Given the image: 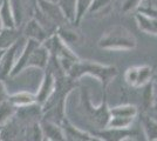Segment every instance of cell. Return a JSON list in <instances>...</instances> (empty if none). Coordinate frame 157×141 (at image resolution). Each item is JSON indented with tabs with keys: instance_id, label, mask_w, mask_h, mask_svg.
Here are the masks:
<instances>
[{
	"instance_id": "e0dca14e",
	"label": "cell",
	"mask_w": 157,
	"mask_h": 141,
	"mask_svg": "<svg viewBox=\"0 0 157 141\" xmlns=\"http://www.w3.org/2000/svg\"><path fill=\"white\" fill-rule=\"evenodd\" d=\"M8 1L11 5L12 13H13L15 26L20 28L24 22L25 17H26L27 11H28V5H27L26 0H8Z\"/></svg>"
},
{
	"instance_id": "d590c367",
	"label": "cell",
	"mask_w": 157,
	"mask_h": 141,
	"mask_svg": "<svg viewBox=\"0 0 157 141\" xmlns=\"http://www.w3.org/2000/svg\"><path fill=\"white\" fill-rule=\"evenodd\" d=\"M0 135H1V127H0Z\"/></svg>"
},
{
	"instance_id": "6da1fadb",
	"label": "cell",
	"mask_w": 157,
	"mask_h": 141,
	"mask_svg": "<svg viewBox=\"0 0 157 141\" xmlns=\"http://www.w3.org/2000/svg\"><path fill=\"white\" fill-rule=\"evenodd\" d=\"M117 68L113 65H103L96 61L81 60V59H78L67 72V75L75 81H78L83 75L95 78L101 84L103 96H107L108 87L117 76Z\"/></svg>"
},
{
	"instance_id": "484cf974",
	"label": "cell",
	"mask_w": 157,
	"mask_h": 141,
	"mask_svg": "<svg viewBox=\"0 0 157 141\" xmlns=\"http://www.w3.org/2000/svg\"><path fill=\"white\" fill-rule=\"evenodd\" d=\"M142 0H124V2L121 5V12L124 14L130 12H137L138 8L141 7Z\"/></svg>"
},
{
	"instance_id": "9c48e42d",
	"label": "cell",
	"mask_w": 157,
	"mask_h": 141,
	"mask_svg": "<svg viewBox=\"0 0 157 141\" xmlns=\"http://www.w3.org/2000/svg\"><path fill=\"white\" fill-rule=\"evenodd\" d=\"M56 35L66 45H81L83 41V35L78 31V26L73 22H66L56 29Z\"/></svg>"
},
{
	"instance_id": "5b68a950",
	"label": "cell",
	"mask_w": 157,
	"mask_h": 141,
	"mask_svg": "<svg viewBox=\"0 0 157 141\" xmlns=\"http://www.w3.org/2000/svg\"><path fill=\"white\" fill-rule=\"evenodd\" d=\"M24 40H25V38L21 37V39L18 42H15L13 46L5 51V53L2 55V59L0 61V80H5L6 78L11 75L14 66L17 64V60L21 53L19 51L21 42Z\"/></svg>"
},
{
	"instance_id": "d6a6232c",
	"label": "cell",
	"mask_w": 157,
	"mask_h": 141,
	"mask_svg": "<svg viewBox=\"0 0 157 141\" xmlns=\"http://www.w3.org/2000/svg\"><path fill=\"white\" fill-rule=\"evenodd\" d=\"M123 141H135L132 138H128V139H125V140H123Z\"/></svg>"
},
{
	"instance_id": "ba28073f",
	"label": "cell",
	"mask_w": 157,
	"mask_h": 141,
	"mask_svg": "<svg viewBox=\"0 0 157 141\" xmlns=\"http://www.w3.org/2000/svg\"><path fill=\"white\" fill-rule=\"evenodd\" d=\"M92 134L98 136L103 141H123L128 138H134L138 134V132L134 128H113L105 127L103 129L94 131Z\"/></svg>"
},
{
	"instance_id": "836d02e7",
	"label": "cell",
	"mask_w": 157,
	"mask_h": 141,
	"mask_svg": "<svg viewBox=\"0 0 157 141\" xmlns=\"http://www.w3.org/2000/svg\"><path fill=\"white\" fill-rule=\"evenodd\" d=\"M4 28V26H2V22H1V19H0V31Z\"/></svg>"
},
{
	"instance_id": "7402d4cb",
	"label": "cell",
	"mask_w": 157,
	"mask_h": 141,
	"mask_svg": "<svg viewBox=\"0 0 157 141\" xmlns=\"http://www.w3.org/2000/svg\"><path fill=\"white\" fill-rule=\"evenodd\" d=\"M0 19L4 27H17L8 0H4L0 5Z\"/></svg>"
},
{
	"instance_id": "30bf717a",
	"label": "cell",
	"mask_w": 157,
	"mask_h": 141,
	"mask_svg": "<svg viewBox=\"0 0 157 141\" xmlns=\"http://www.w3.org/2000/svg\"><path fill=\"white\" fill-rule=\"evenodd\" d=\"M49 58L51 55L48 53V51L46 49V47L42 44H39L38 46H35L31 51V53L28 55V59L26 62V68L35 67L45 71L49 62ZM25 68V69H26Z\"/></svg>"
},
{
	"instance_id": "4dcf8cb0",
	"label": "cell",
	"mask_w": 157,
	"mask_h": 141,
	"mask_svg": "<svg viewBox=\"0 0 157 141\" xmlns=\"http://www.w3.org/2000/svg\"><path fill=\"white\" fill-rule=\"evenodd\" d=\"M152 109H154V111H155V112L157 113V100L155 101V105H154V107H152Z\"/></svg>"
},
{
	"instance_id": "7c38bea8",
	"label": "cell",
	"mask_w": 157,
	"mask_h": 141,
	"mask_svg": "<svg viewBox=\"0 0 157 141\" xmlns=\"http://www.w3.org/2000/svg\"><path fill=\"white\" fill-rule=\"evenodd\" d=\"M61 127L63 129L66 141H89L92 138V133L74 126L67 118L61 122Z\"/></svg>"
},
{
	"instance_id": "f546056e",
	"label": "cell",
	"mask_w": 157,
	"mask_h": 141,
	"mask_svg": "<svg viewBox=\"0 0 157 141\" xmlns=\"http://www.w3.org/2000/svg\"><path fill=\"white\" fill-rule=\"evenodd\" d=\"M4 53H5V51H4V49H0V61H1V59H2V55H4Z\"/></svg>"
},
{
	"instance_id": "8d00e7d4",
	"label": "cell",
	"mask_w": 157,
	"mask_h": 141,
	"mask_svg": "<svg viewBox=\"0 0 157 141\" xmlns=\"http://www.w3.org/2000/svg\"><path fill=\"white\" fill-rule=\"evenodd\" d=\"M152 141H157V140H152Z\"/></svg>"
},
{
	"instance_id": "8992f818",
	"label": "cell",
	"mask_w": 157,
	"mask_h": 141,
	"mask_svg": "<svg viewBox=\"0 0 157 141\" xmlns=\"http://www.w3.org/2000/svg\"><path fill=\"white\" fill-rule=\"evenodd\" d=\"M44 72L45 73L42 76L40 87L38 89V92L35 93L36 102L41 106H44L45 102L51 98V95L55 89V85H56V76H55V73L53 72L52 68L47 65L46 69Z\"/></svg>"
},
{
	"instance_id": "4fadbf2b",
	"label": "cell",
	"mask_w": 157,
	"mask_h": 141,
	"mask_svg": "<svg viewBox=\"0 0 157 141\" xmlns=\"http://www.w3.org/2000/svg\"><path fill=\"white\" fill-rule=\"evenodd\" d=\"M40 127L42 131L44 138L49 141H66L65 133L61 125L53 122L51 120L44 119L40 121Z\"/></svg>"
},
{
	"instance_id": "ffe728a7",
	"label": "cell",
	"mask_w": 157,
	"mask_h": 141,
	"mask_svg": "<svg viewBox=\"0 0 157 141\" xmlns=\"http://www.w3.org/2000/svg\"><path fill=\"white\" fill-rule=\"evenodd\" d=\"M17 113V107L13 106L8 99L0 102V127L7 123L11 119H13Z\"/></svg>"
},
{
	"instance_id": "e575fe53",
	"label": "cell",
	"mask_w": 157,
	"mask_h": 141,
	"mask_svg": "<svg viewBox=\"0 0 157 141\" xmlns=\"http://www.w3.org/2000/svg\"><path fill=\"white\" fill-rule=\"evenodd\" d=\"M42 141H49V140H47V139H45V138H44V140Z\"/></svg>"
},
{
	"instance_id": "1f68e13d",
	"label": "cell",
	"mask_w": 157,
	"mask_h": 141,
	"mask_svg": "<svg viewBox=\"0 0 157 141\" xmlns=\"http://www.w3.org/2000/svg\"><path fill=\"white\" fill-rule=\"evenodd\" d=\"M47 1H49V2H55V4H58V1H59V0H47Z\"/></svg>"
},
{
	"instance_id": "4316f807",
	"label": "cell",
	"mask_w": 157,
	"mask_h": 141,
	"mask_svg": "<svg viewBox=\"0 0 157 141\" xmlns=\"http://www.w3.org/2000/svg\"><path fill=\"white\" fill-rule=\"evenodd\" d=\"M8 92H7V88L5 86V84L2 82V80H0V102L1 101H5L8 99Z\"/></svg>"
},
{
	"instance_id": "5bb4252c",
	"label": "cell",
	"mask_w": 157,
	"mask_h": 141,
	"mask_svg": "<svg viewBox=\"0 0 157 141\" xmlns=\"http://www.w3.org/2000/svg\"><path fill=\"white\" fill-rule=\"evenodd\" d=\"M22 37V31L18 27H4L0 31V49L6 51Z\"/></svg>"
},
{
	"instance_id": "9a60e30c",
	"label": "cell",
	"mask_w": 157,
	"mask_h": 141,
	"mask_svg": "<svg viewBox=\"0 0 157 141\" xmlns=\"http://www.w3.org/2000/svg\"><path fill=\"white\" fill-rule=\"evenodd\" d=\"M135 19H136L140 31L157 37V18L142 13V12H136Z\"/></svg>"
},
{
	"instance_id": "d4e9b609",
	"label": "cell",
	"mask_w": 157,
	"mask_h": 141,
	"mask_svg": "<svg viewBox=\"0 0 157 141\" xmlns=\"http://www.w3.org/2000/svg\"><path fill=\"white\" fill-rule=\"evenodd\" d=\"M135 118H117V116H110V120L107 127L113 128H131V125L134 123Z\"/></svg>"
},
{
	"instance_id": "8fae6325",
	"label": "cell",
	"mask_w": 157,
	"mask_h": 141,
	"mask_svg": "<svg viewBox=\"0 0 157 141\" xmlns=\"http://www.w3.org/2000/svg\"><path fill=\"white\" fill-rule=\"evenodd\" d=\"M21 31H22V37L25 39L35 40L40 44H42L48 37H51L42 27L40 26V24L34 18H31L27 21Z\"/></svg>"
},
{
	"instance_id": "ac0fdd59",
	"label": "cell",
	"mask_w": 157,
	"mask_h": 141,
	"mask_svg": "<svg viewBox=\"0 0 157 141\" xmlns=\"http://www.w3.org/2000/svg\"><path fill=\"white\" fill-rule=\"evenodd\" d=\"M8 101L13 106L19 108L32 105L34 102H36V99H35V94L27 92V91H20V92H17L14 94H10L8 95Z\"/></svg>"
},
{
	"instance_id": "3957f363",
	"label": "cell",
	"mask_w": 157,
	"mask_h": 141,
	"mask_svg": "<svg viewBox=\"0 0 157 141\" xmlns=\"http://www.w3.org/2000/svg\"><path fill=\"white\" fill-rule=\"evenodd\" d=\"M98 46L105 51L124 52L136 48L137 40L129 28L122 25H113L108 27L100 37Z\"/></svg>"
},
{
	"instance_id": "83f0119b",
	"label": "cell",
	"mask_w": 157,
	"mask_h": 141,
	"mask_svg": "<svg viewBox=\"0 0 157 141\" xmlns=\"http://www.w3.org/2000/svg\"><path fill=\"white\" fill-rule=\"evenodd\" d=\"M152 87H154V92L156 95V100H157V75L152 79Z\"/></svg>"
},
{
	"instance_id": "277c9868",
	"label": "cell",
	"mask_w": 157,
	"mask_h": 141,
	"mask_svg": "<svg viewBox=\"0 0 157 141\" xmlns=\"http://www.w3.org/2000/svg\"><path fill=\"white\" fill-rule=\"evenodd\" d=\"M154 79V68L150 65H135L125 69L124 81L131 88H143Z\"/></svg>"
},
{
	"instance_id": "7a4b0ae2",
	"label": "cell",
	"mask_w": 157,
	"mask_h": 141,
	"mask_svg": "<svg viewBox=\"0 0 157 141\" xmlns=\"http://www.w3.org/2000/svg\"><path fill=\"white\" fill-rule=\"evenodd\" d=\"M80 111L93 127L94 131L103 129L108 126L110 120V107L108 106L107 96L102 98L98 106L93 105L90 93L87 87H82L80 91Z\"/></svg>"
},
{
	"instance_id": "52a82bcc",
	"label": "cell",
	"mask_w": 157,
	"mask_h": 141,
	"mask_svg": "<svg viewBox=\"0 0 157 141\" xmlns=\"http://www.w3.org/2000/svg\"><path fill=\"white\" fill-rule=\"evenodd\" d=\"M35 7L46 17L48 20L52 21L58 28L66 22H69L65 18V15L62 13L59 5L55 4V2H49L47 0H38Z\"/></svg>"
},
{
	"instance_id": "f1b7e54d",
	"label": "cell",
	"mask_w": 157,
	"mask_h": 141,
	"mask_svg": "<svg viewBox=\"0 0 157 141\" xmlns=\"http://www.w3.org/2000/svg\"><path fill=\"white\" fill-rule=\"evenodd\" d=\"M89 141H103V140H102V139H100V138L96 136V135L92 134V138H90V140Z\"/></svg>"
},
{
	"instance_id": "d6986e66",
	"label": "cell",
	"mask_w": 157,
	"mask_h": 141,
	"mask_svg": "<svg viewBox=\"0 0 157 141\" xmlns=\"http://www.w3.org/2000/svg\"><path fill=\"white\" fill-rule=\"evenodd\" d=\"M140 115V109L132 104H123L110 108V116L117 118H135Z\"/></svg>"
},
{
	"instance_id": "cb8c5ba5",
	"label": "cell",
	"mask_w": 157,
	"mask_h": 141,
	"mask_svg": "<svg viewBox=\"0 0 157 141\" xmlns=\"http://www.w3.org/2000/svg\"><path fill=\"white\" fill-rule=\"evenodd\" d=\"M110 4L111 0H94L88 14H92V15H98L101 13L107 14L111 7Z\"/></svg>"
},
{
	"instance_id": "603a6c76",
	"label": "cell",
	"mask_w": 157,
	"mask_h": 141,
	"mask_svg": "<svg viewBox=\"0 0 157 141\" xmlns=\"http://www.w3.org/2000/svg\"><path fill=\"white\" fill-rule=\"evenodd\" d=\"M93 1L94 0H76V15H75V21H74L76 26L80 25L82 19L88 14Z\"/></svg>"
},
{
	"instance_id": "44dd1931",
	"label": "cell",
	"mask_w": 157,
	"mask_h": 141,
	"mask_svg": "<svg viewBox=\"0 0 157 141\" xmlns=\"http://www.w3.org/2000/svg\"><path fill=\"white\" fill-rule=\"evenodd\" d=\"M58 5L61 8L66 19L74 24L76 15V0H59Z\"/></svg>"
},
{
	"instance_id": "2e32d148",
	"label": "cell",
	"mask_w": 157,
	"mask_h": 141,
	"mask_svg": "<svg viewBox=\"0 0 157 141\" xmlns=\"http://www.w3.org/2000/svg\"><path fill=\"white\" fill-rule=\"evenodd\" d=\"M140 120H141V126L143 129L144 135L147 136V141L157 140V120L152 118L149 113L140 112Z\"/></svg>"
}]
</instances>
